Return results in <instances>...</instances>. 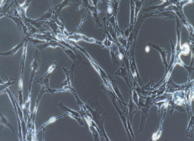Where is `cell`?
I'll return each mask as SVG.
<instances>
[{
    "label": "cell",
    "mask_w": 194,
    "mask_h": 141,
    "mask_svg": "<svg viewBox=\"0 0 194 141\" xmlns=\"http://www.w3.org/2000/svg\"><path fill=\"white\" fill-rule=\"evenodd\" d=\"M41 63V58L39 52L37 49L35 50L33 54V60L31 64V68L32 69L31 75H30V80L29 81L28 85V94L31 95L32 93V82L35 77V75L36 74L37 71L39 68Z\"/></svg>",
    "instance_id": "cell-1"
},
{
    "label": "cell",
    "mask_w": 194,
    "mask_h": 141,
    "mask_svg": "<svg viewBox=\"0 0 194 141\" xmlns=\"http://www.w3.org/2000/svg\"><path fill=\"white\" fill-rule=\"evenodd\" d=\"M67 39L69 40H71L72 41H78L80 40H84L87 42H91V43H100V42L96 41L93 39H89L87 38L84 35H81L79 33H74L72 35H69L67 36Z\"/></svg>",
    "instance_id": "cell-2"
},
{
    "label": "cell",
    "mask_w": 194,
    "mask_h": 141,
    "mask_svg": "<svg viewBox=\"0 0 194 141\" xmlns=\"http://www.w3.org/2000/svg\"><path fill=\"white\" fill-rule=\"evenodd\" d=\"M57 47H61L64 50L66 48L63 46L61 45V44H60L58 41H55V39L52 40L51 41H49L46 43L43 44L42 45H37V46H35V47H36L37 49L42 50L44 49L47 48V47H52L55 48Z\"/></svg>",
    "instance_id": "cell-3"
},
{
    "label": "cell",
    "mask_w": 194,
    "mask_h": 141,
    "mask_svg": "<svg viewBox=\"0 0 194 141\" xmlns=\"http://www.w3.org/2000/svg\"><path fill=\"white\" fill-rule=\"evenodd\" d=\"M25 42V39L22 37V39L21 42H20V43L18 44L17 46H15V47H14V48H12V49L10 51L4 52V53H1V55L3 56H9L14 55L18 52V51L20 49V48L22 47L24 45Z\"/></svg>",
    "instance_id": "cell-4"
},
{
    "label": "cell",
    "mask_w": 194,
    "mask_h": 141,
    "mask_svg": "<svg viewBox=\"0 0 194 141\" xmlns=\"http://www.w3.org/2000/svg\"><path fill=\"white\" fill-rule=\"evenodd\" d=\"M71 1H62L61 4H60V5H57L53 9V15H54V18L57 19L58 16L59 15V13L61 11L62 8L65 7L66 6L70 5V3L71 2Z\"/></svg>",
    "instance_id": "cell-5"
},
{
    "label": "cell",
    "mask_w": 194,
    "mask_h": 141,
    "mask_svg": "<svg viewBox=\"0 0 194 141\" xmlns=\"http://www.w3.org/2000/svg\"><path fill=\"white\" fill-rule=\"evenodd\" d=\"M8 81L5 83H4L1 80V93H2L5 89H7L10 86L12 85V84L15 83V81L17 80V78H11L10 79H8Z\"/></svg>",
    "instance_id": "cell-6"
},
{
    "label": "cell",
    "mask_w": 194,
    "mask_h": 141,
    "mask_svg": "<svg viewBox=\"0 0 194 141\" xmlns=\"http://www.w3.org/2000/svg\"><path fill=\"white\" fill-rule=\"evenodd\" d=\"M53 15V9L52 7L50 9L48 10L47 12L44 14L42 15H41L40 17L36 19L38 21H49L50 19L51 18V17Z\"/></svg>",
    "instance_id": "cell-7"
},
{
    "label": "cell",
    "mask_w": 194,
    "mask_h": 141,
    "mask_svg": "<svg viewBox=\"0 0 194 141\" xmlns=\"http://www.w3.org/2000/svg\"><path fill=\"white\" fill-rule=\"evenodd\" d=\"M1 125H4V127H7L9 128L14 132V133H15V131L14 130V127H12V125L6 119V118L1 114Z\"/></svg>",
    "instance_id": "cell-8"
},
{
    "label": "cell",
    "mask_w": 194,
    "mask_h": 141,
    "mask_svg": "<svg viewBox=\"0 0 194 141\" xmlns=\"http://www.w3.org/2000/svg\"><path fill=\"white\" fill-rule=\"evenodd\" d=\"M59 106H60V108H61L62 110H63L64 112L65 111H67L68 113H70L74 114V115H75V116L80 117V114H79V113H78V112L74 111V110H71L70 109L66 108V107H65L64 106L63 104L62 103V102H61L60 103V104H59Z\"/></svg>",
    "instance_id": "cell-9"
},
{
    "label": "cell",
    "mask_w": 194,
    "mask_h": 141,
    "mask_svg": "<svg viewBox=\"0 0 194 141\" xmlns=\"http://www.w3.org/2000/svg\"><path fill=\"white\" fill-rule=\"evenodd\" d=\"M67 115V114H64V115H62L61 116L58 117H53L50 118V119L47 122V123H45V124H44L42 126H41V127L37 130L36 132H39L40 130H41V129H43L44 128H45L47 124H51V123H53L54 121H56V120H57L58 119H59V118H61L63 116H64L65 115Z\"/></svg>",
    "instance_id": "cell-10"
},
{
    "label": "cell",
    "mask_w": 194,
    "mask_h": 141,
    "mask_svg": "<svg viewBox=\"0 0 194 141\" xmlns=\"http://www.w3.org/2000/svg\"><path fill=\"white\" fill-rule=\"evenodd\" d=\"M56 64H57L56 62H54V63L53 64V65L49 68V69L47 70V72L45 73V76L50 75V73H51L54 70H55V69H56V68H57V67L56 66Z\"/></svg>",
    "instance_id": "cell-11"
},
{
    "label": "cell",
    "mask_w": 194,
    "mask_h": 141,
    "mask_svg": "<svg viewBox=\"0 0 194 141\" xmlns=\"http://www.w3.org/2000/svg\"><path fill=\"white\" fill-rule=\"evenodd\" d=\"M160 135V134H159V132H157V133L153 134V136H152V139L153 140H157L158 138H159Z\"/></svg>",
    "instance_id": "cell-12"
},
{
    "label": "cell",
    "mask_w": 194,
    "mask_h": 141,
    "mask_svg": "<svg viewBox=\"0 0 194 141\" xmlns=\"http://www.w3.org/2000/svg\"><path fill=\"white\" fill-rule=\"evenodd\" d=\"M146 51L147 52H149L150 51V48L149 47H146Z\"/></svg>",
    "instance_id": "cell-13"
},
{
    "label": "cell",
    "mask_w": 194,
    "mask_h": 141,
    "mask_svg": "<svg viewBox=\"0 0 194 141\" xmlns=\"http://www.w3.org/2000/svg\"><path fill=\"white\" fill-rule=\"evenodd\" d=\"M119 57H120V60H122V58L123 57V56H122V55H120Z\"/></svg>",
    "instance_id": "cell-14"
}]
</instances>
